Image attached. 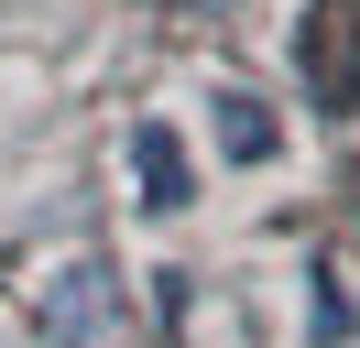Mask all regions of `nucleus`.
<instances>
[{"mask_svg": "<svg viewBox=\"0 0 360 348\" xmlns=\"http://www.w3.org/2000/svg\"><path fill=\"white\" fill-rule=\"evenodd\" d=\"M186 11H240V0H186Z\"/></svg>", "mask_w": 360, "mask_h": 348, "instance_id": "6", "label": "nucleus"}, {"mask_svg": "<svg viewBox=\"0 0 360 348\" xmlns=\"http://www.w3.org/2000/svg\"><path fill=\"white\" fill-rule=\"evenodd\" d=\"M295 65H306L316 109H349V98H360V11H349V0H316V11H306Z\"/></svg>", "mask_w": 360, "mask_h": 348, "instance_id": "3", "label": "nucleus"}, {"mask_svg": "<svg viewBox=\"0 0 360 348\" xmlns=\"http://www.w3.org/2000/svg\"><path fill=\"white\" fill-rule=\"evenodd\" d=\"M120 163H131L142 218H186V207H197V152H186V130H175V120H131Z\"/></svg>", "mask_w": 360, "mask_h": 348, "instance_id": "2", "label": "nucleus"}, {"mask_svg": "<svg viewBox=\"0 0 360 348\" xmlns=\"http://www.w3.org/2000/svg\"><path fill=\"white\" fill-rule=\"evenodd\" d=\"M306 304H316V337H328V348H338V337H349V294H338V283H328V272H316V283H306Z\"/></svg>", "mask_w": 360, "mask_h": 348, "instance_id": "5", "label": "nucleus"}, {"mask_svg": "<svg viewBox=\"0 0 360 348\" xmlns=\"http://www.w3.org/2000/svg\"><path fill=\"white\" fill-rule=\"evenodd\" d=\"M207 142H219V163H240V174H262L273 152H284V120H273L251 87H219L207 98Z\"/></svg>", "mask_w": 360, "mask_h": 348, "instance_id": "4", "label": "nucleus"}, {"mask_svg": "<svg viewBox=\"0 0 360 348\" xmlns=\"http://www.w3.org/2000/svg\"><path fill=\"white\" fill-rule=\"evenodd\" d=\"M120 316H131V294H120L110 261H55L44 304H33V337H44V348H98Z\"/></svg>", "mask_w": 360, "mask_h": 348, "instance_id": "1", "label": "nucleus"}]
</instances>
